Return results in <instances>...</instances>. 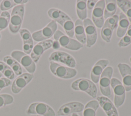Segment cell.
I'll list each match as a JSON object with an SVG mask.
<instances>
[{
	"mask_svg": "<svg viewBox=\"0 0 131 116\" xmlns=\"http://www.w3.org/2000/svg\"><path fill=\"white\" fill-rule=\"evenodd\" d=\"M48 16L53 20L59 23L64 29L67 35L73 38L74 35V24L71 18L62 11L51 8L48 11Z\"/></svg>",
	"mask_w": 131,
	"mask_h": 116,
	"instance_id": "6da1fadb",
	"label": "cell"
},
{
	"mask_svg": "<svg viewBox=\"0 0 131 116\" xmlns=\"http://www.w3.org/2000/svg\"><path fill=\"white\" fill-rule=\"evenodd\" d=\"M24 12L25 6L24 5H17L13 8L9 24V30L12 33H16L20 30L23 21Z\"/></svg>",
	"mask_w": 131,
	"mask_h": 116,
	"instance_id": "7a4b0ae2",
	"label": "cell"
},
{
	"mask_svg": "<svg viewBox=\"0 0 131 116\" xmlns=\"http://www.w3.org/2000/svg\"><path fill=\"white\" fill-rule=\"evenodd\" d=\"M71 88L75 90L82 91L86 92L93 98L96 97L97 88L95 83L86 78H79L73 82Z\"/></svg>",
	"mask_w": 131,
	"mask_h": 116,
	"instance_id": "3957f363",
	"label": "cell"
},
{
	"mask_svg": "<svg viewBox=\"0 0 131 116\" xmlns=\"http://www.w3.org/2000/svg\"><path fill=\"white\" fill-rule=\"evenodd\" d=\"M54 38L61 47L73 51L80 49L83 46L82 44L68 35L63 34L61 31L57 30L53 35Z\"/></svg>",
	"mask_w": 131,
	"mask_h": 116,
	"instance_id": "277c9868",
	"label": "cell"
},
{
	"mask_svg": "<svg viewBox=\"0 0 131 116\" xmlns=\"http://www.w3.org/2000/svg\"><path fill=\"white\" fill-rule=\"evenodd\" d=\"M50 69L55 76L65 79L72 78L77 74V71L76 69L52 61L50 62Z\"/></svg>",
	"mask_w": 131,
	"mask_h": 116,
	"instance_id": "5b68a950",
	"label": "cell"
},
{
	"mask_svg": "<svg viewBox=\"0 0 131 116\" xmlns=\"http://www.w3.org/2000/svg\"><path fill=\"white\" fill-rule=\"evenodd\" d=\"M11 57L21 65L30 74H33L36 70V64L32 58L24 52L15 50L12 52Z\"/></svg>",
	"mask_w": 131,
	"mask_h": 116,
	"instance_id": "8992f818",
	"label": "cell"
},
{
	"mask_svg": "<svg viewBox=\"0 0 131 116\" xmlns=\"http://www.w3.org/2000/svg\"><path fill=\"white\" fill-rule=\"evenodd\" d=\"M57 25L55 21L51 20L46 27L42 29L32 33L33 39L36 41L40 42L48 40L57 31Z\"/></svg>",
	"mask_w": 131,
	"mask_h": 116,
	"instance_id": "52a82bcc",
	"label": "cell"
},
{
	"mask_svg": "<svg viewBox=\"0 0 131 116\" xmlns=\"http://www.w3.org/2000/svg\"><path fill=\"white\" fill-rule=\"evenodd\" d=\"M113 73V68L111 66H107L102 72L99 81L101 94L107 98L111 97L112 95L110 85Z\"/></svg>",
	"mask_w": 131,
	"mask_h": 116,
	"instance_id": "ba28073f",
	"label": "cell"
},
{
	"mask_svg": "<svg viewBox=\"0 0 131 116\" xmlns=\"http://www.w3.org/2000/svg\"><path fill=\"white\" fill-rule=\"evenodd\" d=\"M111 85L114 94V105L118 108L124 103L125 99V89L121 81L116 78L111 79Z\"/></svg>",
	"mask_w": 131,
	"mask_h": 116,
	"instance_id": "9c48e42d",
	"label": "cell"
},
{
	"mask_svg": "<svg viewBox=\"0 0 131 116\" xmlns=\"http://www.w3.org/2000/svg\"><path fill=\"white\" fill-rule=\"evenodd\" d=\"M26 113L28 114H37L42 116H55L53 109L43 102H34L31 104Z\"/></svg>",
	"mask_w": 131,
	"mask_h": 116,
	"instance_id": "30bf717a",
	"label": "cell"
},
{
	"mask_svg": "<svg viewBox=\"0 0 131 116\" xmlns=\"http://www.w3.org/2000/svg\"><path fill=\"white\" fill-rule=\"evenodd\" d=\"M119 20V16L115 15L113 16L106 19L101 29V37L106 42H110L113 35V31L117 26Z\"/></svg>",
	"mask_w": 131,
	"mask_h": 116,
	"instance_id": "8fae6325",
	"label": "cell"
},
{
	"mask_svg": "<svg viewBox=\"0 0 131 116\" xmlns=\"http://www.w3.org/2000/svg\"><path fill=\"white\" fill-rule=\"evenodd\" d=\"M49 59L50 61L60 62L71 68H74L76 65V62L74 57L63 51H57L53 52L50 55Z\"/></svg>",
	"mask_w": 131,
	"mask_h": 116,
	"instance_id": "7c38bea8",
	"label": "cell"
},
{
	"mask_svg": "<svg viewBox=\"0 0 131 116\" xmlns=\"http://www.w3.org/2000/svg\"><path fill=\"white\" fill-rule=\"evenodd\" d=\"M86 35V44L88 48L93 46L97 39V32L96 26L93 21L86 18L83 21Z\"/></svg>",
	"mask_w": 131,
	"mask_h": 116,
	"instance_id": "4fadbf2b",
	"label": "cell"
},
{
	"mask_svg": "<svg viewBox=\"0 0 131 116\" xmlns=\"http://www.w3.org/2000/svg\"><path fill=\"white\" fill-rule=\"evenodd\" d=\"M105 5V1H98L92 11L93 22L95 26L99 28H102L104 23V10Z\"/></svg>",
	"mask_w": 131,
	"mask_h": 116,
	"instance_id": "5bb4252c",
	"label": "cell"
},
{
	"mask_svg": "<svg viewBox=\"0 0 131 116\" xmlns=\"http://www.w3.org/2000/svg\"><path fill=\"white\" fill-rule=\"evenodd\" d=\"M33 78L34 75L32 74H21L13 81L11 85V91L15 94H18Z\"/></svg>",
	"mask_w": 131,
	"mask_h": 116,
	"instance_id": "9a60e30c",
	"label": "cell"
},
{
	"mask_svg": "<svg viewBox=\"0 0 131 116\" xmlns=\"http://www.w3.org/2000/svg\"><path fill=\"white\" fill-rule=\"evenodd\" d=\"M53 44V41L51 39H48L39 42L33 47L30 56L35 63L38 61L40 57L45 51L52 47Z\"/></svg>",
	"mask_w": 131,
	"mask_h": 116,
	"instance_id": "2e32d148",
	"label": "cell"
},
{
	"mask_svg": "<svg viewBox=\"0 0 131 116\" xmlns=\"http://www.w3.org/2000/svg\"><path fill=\"white\" fill-rule=\"evenodd\" d=\"M84 108V105L80 102H69L62 105L58 109L57 114L58 115L67 116L70 114L81 112Z\"/></svg>",
	"mask_w": 131,
	"mask_h": 116,
	"instance_id": "e0dca14e",
	"label": "cell"
},
{
	"mask_svg": "<svg viewBox=\"0 0 131 116\" xmlns=\"http://www.w3.org/2000/svg\"><path fill=\"white\" fill-rule=\"evenodd\" d=\"M118 67L122 77L123 85L125 91L131 90V67L126 63H120Z\"/></svg>",
	"mask_w": 131,
	"mask_h": 116,
	"instance_id": "ac0fdd59",
	"label": "cell"
},
{
	"mask_svg": "<svg viewBox=\"0 0 131 116\" xmlns=\"http://www.w3.org/2000/svg\"><path fill=\"white\" fill-rule=\"evenodd\" d=\"M97 100L107 116H119L116 107L108 98L99 96L97 98Z\"/></svg>",
	"mask_w": 131,
	"mask_h": 116,
	"instance_id": "d6986e66",
	"label": "cell"
},
{
	"mask_svg": "<svg viewBox=\"0 0 131 116\" xmlns=\"http://www.w3.org/2000/svg\"><path fill=\"white\" fill-rule=\"evenodd\" d=\"M109 63L106 59H101L98 60L93 66L91 72V79L92 81L97 83L100 79V76Z\"/></svg>",
	"mask_w": 131,
	"mask_h": 116,
	"instance_id": "ffe728a7",
	"label": "cell"
},
{
	"mask_svg": "<svg viewBox=\"0 0 131 116\" xmlns=\"http://www.w3.org/2000/svg\"><path fill=\"white\" fill-rule=\"evenodd\" d=\"M19 32L23 41V52L28 55L31 54L33 48V41L31 34L26 29H21Z\"/></svg>",
	"mask_w": 131,
	"mask_h": 116,
	"instance_id": "44dd1931",
	"label": "cell"
},
{
	"mask_svg": "<svg viewBox=\"0 0 131 116\" xmlns=\"http://www.w3.org/2000/svg\"><path fill=\"white\" fill-rule=\"evenodd\" d=\"M74 34L77 40L81 44L86 43V35L83 21L78 19L74 24Z\"/></svg>",
	"mask_w": 131,
	"mask_h": 116,
	"instance_id": "7402d4cb",
	"label": "cell"
},
{
	"mask_svg": "<svg viewBox=\"0 0 131 116\" xmlns=\"http://www.w3.org/2000/svg\"><path fill=\"white\" fill-rule=\"evenodd\" d=\"M129 26V21L125 15L121 12L119 14L118 27L117 30V36L118 37H123L126 33Z\"/></svg>",
	"mask_w": 131,
	"mask_h": 116,
	"instance_id": "603a6c76",
	"label": "cell"
},
{
	"mask_svg": "<svg viewBox=\"0 0 131 116\" xmlns=\"http://www.w3.org/2000/svg\"><path fill=\"white\" fill-rule=\"evenodd\" d=\"M3 61L12 69L15 75L19 76L22 74L23 70L20 64L11 56H5L3 58Z\"/></svg>",
	"mask_w": 131,
	"mask_h": 116,
	"instance_id": "cb8c5ba5",
	"label": "cell"
},
{
	"mask_svg": "<svg viewBox=\"0 0 131 116\" xmlns=\"http://www.w3.org/2000/svg\"><path fill=\"white\" fill-rule=\"evenodd\" d=\"M99 104L97 100H91L85 105L83 111V116H96V111L99 108Z\"/></svg>",
	"mask_w": 131,
	"mask_h": 116,
	"instance_id": "d4e9b609",
	"label": "cell"
},
{
	"mask_svg": "<svg viewBox=\"0 0 131 116\" xmlns=\"http://www.w3.org/2000/svg\"><path fill=\"white\" fill-rule=\"evenodd\" d=\"M105 8L104 10V18L107 19L114 15L117 11L116 1L107 0L105 1Z\"/></svg>",
	"mask_w": 131,
	"mask_h": 116,
	"instance_id": "484cf974",
	"label": "cell"
},
{
	"mask_svg": "<svg viewBox=\"0 0 131 116\" xmlns=\"http://www.w3.org/2000/svg\"><path fill=\"white\" fill-rule=\"evenodd\" d=\"M86 1L78 0L76 1V12L79 19L84 20L87 17Z\"/></svg>",
	"mask_w": 131,
	"mask_h": 116,
	"instance_id": "4316f807",
	"label": "cell"
},
{
	"mask_svg": "<svg viewBox=\"0 0 131 116\" xmlns=\"http://www.w3.org/2000/svg\"><path fill=\"white\" fill-rule=\"evenodd\" d=\"M116 3L131 23V2L127 0H118Z\"/></svg>",
	"mask_w": 131,
	"mask_h": 116,
	"instance_id": "83f0119b",
	"label": "cell"
},
{
	"mask_svg": "<svg viewBox=\"0 0 131 116\" xmlns=\"http://www.w3.org/2000/svg\"><path fill=\"white\" fill-rule=\"evenodd\" d=\"M0 72L10 80L13 79L14 78L15 75L13 71L4 62L0 61Z\"/></svg>",
	"mask_w": 131,
	"mask_h": 116,
	"instance_id": "f1b7e54d",
	"label": "cell"
},
{
	"mask_svg": "<svg viewBox=\"0 0 131 116\" xmlns=\"http://www.w3.org/2000/svg\"><path fill=\"white\" fill-rule=\"evenodd\" d=\"M10 14L8 11H3L0 15V31L6 29L9 24Z\"/></svg>",
	"mask_w": 131,
	"mask_h": 116,
	"instance_id": "f546056e",
	"label": "cell"
},
{
	"mask_svg": "<svg viewBox=\"0 0 131 116\" xmlns=\"http://www.w3.org/2000/svg\"><path fill=\"white\" fill-rule=\"evenodd\" d=\"M131 43V25H129L125 34L122 37L118 43L120 47H125Z\"/></svg>",
	"mask_w": 131,
	"mask_h": 116,
	"instance_id": "4dcf8cb0",
	"label": "cell"
},
{
	"mask_svg": "<svg viewBox=\"0 0 131 116\" xmlns=\"http://www.w3.org/2000/svg\"><path fill=\"white\" fill-rule=\"evenodd\" d=\"M14 101L13 97L9 94L0 95V108L12 104Z\"/></svg>",
	"mask_w": 131,
	"mask_h": 116,
	"instance_id": "1f68e13d",
	"label": "cell"
},
{
	"mask_svg": "<svg viewBox=\"0 0 131 116\" xmlns=\"http://www.w3.org/2000/svg\"><path fill=\"white\" fill-rule=\"evenodd\" d=\"M17 6L14 0H4L0 4V9L3 11L7 10Z\"/></svg>",
	"mask_w": 131,
	"mask_h": 116,
	"instance_id": "d6a6232c",
	"label": "cell"
},
{
	"mask_svg": "<svg viewBox=\"0 0 131 116\" xmlns=\"http://www.w3.org/2000/svg\"><path fill=\"white\" fill-rule=\"evenodd\" d=\"M11 81L6 77H1L0 78V90L10 85L11 84Z\"/></svg>",
	"mask_w": 131,
	"mask_h": 116,
	"instance_id": "836d02e7",
	"label": "cell"
},
{
	"mask_svg": "<svg viewBox=\"0 0 131 116\" xmlns=\"http://www.w3.org/2000/svg\"><path fill=\"white\" fill-rule=\"evenodd\" d=\"M86 7L89 10H92L94 9L95 5H96L98 1H94V0H89L86 2Z\"/></svg>",
	"mask_w": 131,
	"mask_h": 116,
	"instance_id": "e575fe53",
	"label": "cell"
},
{
	"mask_svg": "<svg viewBox=\"0 0 131 116\" xmlns=\"http://www.w3.org/2000/svg\"><path fill=\"white\" fill-rule=\"evenodd\" d=\"M14 1L17 5H24V4H26L28 2V1L27 0H14Z\"/></svg>",
	"mask_w": 131,
	"mask_h": 116,
	"instance_id": "d590c367",
	"label": "cell"
},
{
	"mask_svg": "<svg viewBox=\"0 0 131 116\" xmlns=\"http://www.w3.org/2000/svg\"><path fill=\"white\" fill-rule=\"evenodd\" d=\"M71 116H79L76 113H73L72 114V115Z\"/></svg>",
	"mask_w": 131,
	"mask_h": 116,
	"instance_id": "8d00e7d4",
	"label": "cell"
},
{
	"mask_svg": "<svg viewBox=\"0 0 131 116\" xmlns=\"http://www.w3.org/2000/svg\"><path fill=\"white\" fill-rule=\"evenodd\" d=\"M2 76H3V74L0 72V78L2 77Z\"/></svg>",
	"mask_w": 131,
	"mask_h": 116,
	"instance_id": "74e56055",
	"label": "cell"
},
{
	"mask_svg": "<svg viewBox=\"0 0 131 116\" xmlns=\"http://www.w3.org/2000/svg\"><path fill=\"white\" fill-rule=\"evenodd\" d=\"M129 61H130V62H131V57H130V58H129Z\"/></svg>",
	"mask_w": 131,
	"mask_h": 116,
	"instance_id": "f35d334b",
	"label": "cell"
},
{
	"mask_svg": "<svg viewBox=\"0 0 131 116\" xmlns=\"http://www.w3.org/2000/svg\"><path fill=\"white\" fill-rule=\"evenodd\" d=\"M1 34H0V39H1Z\"/></svg>",
	"mask_w": 131,
	"mask_h": 116,
	"instance_id": "ab89813d",
	"label": "cell"
},
{
	"mask_svg": "<svg viewBox=\"0 0 131 116\" xmlns=\"http://www.w3.org/2000/svg\"><path fill=\"white\" fill-rule=\"evenodd\" d=\"M0 91H1V90H0Z\"/></svg>",
	"mask_w": 131,
	"mask_h": 116,
	"instance_id": "60d3db41",
	"label": "cell"
}]
</instances>
